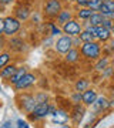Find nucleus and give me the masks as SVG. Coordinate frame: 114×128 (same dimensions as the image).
I'll return each instance as SVG.
<instances>
[{"label":"nucleus","instance_id":"1","mask_svg":"<svg viewBox=\"0 0 114 128\" xmlns=\"http://www.w3.org/2000/svg\"><path fill=\"white\" fill-rule=\"evenodd\" d=\"M80 51H81V56L86 60L97 61L103 54V46H101L100 41L97 40L88 41V43H83L81 47H80Z\"/></svg>","mask_w":114,"mask_h":128},{"label":"nucleus","instance_id":"2","mask_svg":"<svg viewBox=\"0 0 114 128\" xmlns=\"http://www.w3.org/2000/svg\"><path fill=\"white\" fill-rule=\"evenodd\" d=\"M17 104H19V108L22 111H24L26 114H30L39 102L36 100V96L29 94V92H23V94L17 96Z\"/></svg>","mask_w":114,"mask_h":128},{"label":"nucleus","instance_id":"3","mask_svg":"<svg viewBox=\"0 0 114 128\" xmlns=\"http://www.w3.org/2000/svg\"><path fill=\"white\" fill-rule=\"evenodd\" d=\"M61 10H63L61 0H46L43 6V14L50 20H56Z\"/></svg>","mask_w":114,"mask_h":128},{"label":"nucleus","instance_id":"4","mask_svg":"<svg viewBox=\"0 0 114 128\" xmlns=\"http://www.w3.org/2000/svg\"><path fill=\"white\" fill-rule=\"evenodd\" d=\"M22 28V22L19 20L16 16H7L5 17V30L3 34L6 37H13L14 34H17Z\"/></svg>","mask_w":114,"mask_h":128},{"label":"nucleus","instance_id":"5","mask_svg":"<svg viewBox=\"0 0 114 128\" xmlns=\"http://www.w3.org/2000/svg\"><path fill=\"white\" fill-rule=\"evenodd\" d=\"M73 37L67 36V34H63V36H59V38L56 40L54 43V50L60 54L66 56L68 51L73 48Z\"/></svg>","mask_w":114,"mask_h":128},{"label":"nucleus","instance_id":"6","mask_svg":"<svg viewBox=\"0 0 114 128\" xmlns=\"http://www.w3.org/2000/svg\"><path fill=\"white\" fill-rule=\"evenodd\" d=\"M49 108H50V102L46 101V102H39V104L34 107V110L29 114V118L30 121H39V120H43L49 115Z\"/></svg>","mask_w":114,"mask_h":128},{"label":"nucleus","instance_id":"7","mask_svg":"<svg viewBox=\"0 0 114 128\" xmlns=\"http://www.w3.org/2000/svg\"><path fill=\"white\" fill-rule=\"evenodd\" d=\"M61 28H63V34H67V36H70V37L80 36V33L84 30V28H83V24L78 22V18L70 20V22L66 23Z\"/></svg>","mask_w":114,"mask_h":128},{"label":"nucleus","instance_id":"8","mask_svg":"<svg viewBox=\"0 0 114 128\" xmlns=\"http://www.w3.org/2000/svg\"><path fill=\"white\" fill-rule=\"evenodd\" d=\"M37 81V76L34 73H27L24 77L17 82V84H14L13 87L16 91H24V90H27V88L33 87Z\"/></svg>","mask_w":114,"mask_h":128},{"label":"nucleus","instance_id":"9","mask_svg":"<svg viewBox=\"0 0 114 128\" xmlns=\"http://www.w3.org/2000/svg\"><path fill=\"white\" fill-rule=\"evenodd\" d=\"M84 115H86V105L83 104V102L81 104H74L73 111H71V114H70V120H71L76 125H78V124L83 121Z\"/></svg>","mask_w":114,"mask_h":128},{"label":"nucleus","instance_id":"10","mask_svg":"<svg viewBox=\"0 0 114 128\" xmlns=\"http://www.w3.org/2000/svg\"><path fill=\"white\" fill-rule=\"evenodd\" d=\"M111 107V102L107 97H98L96 100V102L91 105V108H93V112H96L97 115L98 114H103L104 111H107Z\"/></svg>","mask_w":114,"mask_h":128},{"label":"nucleus","instance_id":"11","mask_svg":"<svg viewBox=\"0 0 114 128\" xmlns=\"http://www.w3.org/2000/svg\"><path fill=\"white\" fill-rule=\"evenodd\" d=\"M114 37V33L110 30V28H105L103 26H98L97 27V32H96V40L105 44V43H108L110 40H113Z\"/></svg>","mask_w":114,"mask_h":128},{"label":"nucleus","instance_id":"12","mask_svg":"<svg viewBox=\"0 0 114 128\" xmlns=\"http://www.w3.org/2000/svg\"><path fill=\"white\" fill-rule=\"evenodd\" d=\"M73 18H76V14H74L73 10L71 9H63L60 12V14L57 16V18H56V24L60 26V27H63L64 24L68 23V22L73 20Z\"/></svg>","mask_w":114,"mask_h":128},{"label":"nucleus","instance_id":"13","mask_svg":"<svg viewBox=\"0 0 114 128\" xmlns=\"http://www.w3.org/2000/svg\"><path fill=\"white\" fill-rule=\"evenodd\" d=\"M9 47H10V50H13V51H17V53H22V51H26L27 50V44L23 41L22 37H10L9 38Z\"/></svg>","mask_w":114,"mask_h":128},{"label":"nucleus","instance_id":"14","mask_svg":"<svg viewBox=\"0 0 114 128\" xmlns=\"http://www.w3.org/2000/svg\"><path fill=\"white\" fill-rule=\"evenodd\" d=\"M97 98H98V94H97V90H94V88H88L83 92V104L86 107H91L96 102Z\"/></svg>","mask_w":114,"mask_h":128},{"label":"nucleus","instance_id":"15","mask_svg":"<svg viewBox=\"0 0 114 128\" xmlns=\"http://www.w3.org/2000/svg\"><path fill=\"white\" fill-rule=\"evenodd\" d=\"M68 118H70V115L67 114V111L57 110L56 111V114L53 115V122L59 124V125H64V124H67Z\"/></svg>","mask_w":114,"mask_h":128},{"label":"nucleus","instance_id":"16","mask_svg":"<svg viewBox=\"0 0 114 128\" xmlns=\"http://www.w3.org/2000/svg\"><path fill=\"white\" fill-rule=\"evenodd\" d=\"M94 13H96V12H94V10H91L90 7H80V9H77L76 18L81 20V22H87V20H88V18H90Z\"/></svg>","mask_w":114,"mask_h":128},{"label":"nucleus","instance_id":"17","mask_svg":"<svg viewBox=\"0 0 114 128\" xmlns=\"http://www.w3.org/2000/svg\"><path fill=\"white\" fill-rule=\"evenodd\" d=\"M110 64H111V60L107 56H101L100 58L96 61V64H94V70H96L97 73H103Z\"/></svg>","mask_w":114,"mask_h":128},{"label":"nucleus","instance_id":"18","mask_svg":"<svg viewBox=\"0 0 114 128\" xmlns=\"http://www.w3.org/2000/svg\"><path fill=\"white\" fill-rule=\"evenodd\" d=\"M80 57H83L80 48H76V47H73V48L68 51L67 54L64 56V60H66L67 63H71V64H73V63H77L78 60H80Z\"/></svg>","mask_w":114,"mask_h":128},{"label":"nucleus","instance_id":"19","mask_svg":"<svg viewBox=\"0 0 114 128\" xmlns=\"http://www.w3.org/2000/svg\"><path fill=\"white\" fill-rule=\"evenodd\" d=\"M17 70H19V67L16 66V64H7L6 67L2 68V71H0V77L3 78V80H9V78L12 77Z\"/></svg>","mask_w":114,"mask_h":128},{"label":"nucleus","instance_id":"20","mask_svg":"<svg viewBox=\"0 0 114 128\" xmlns=\"http://www.w3.org/2000/svg\"><path fill=\"white\" fill-rule=\"evenodd\" d=\"M27 73H29V71H27V68H26V67H19V70L9 78V80H7V81H9L12 86H14V84H17V82L20 81V80H22V78L24 77Z\"/></svg>","mask_w":114,"mask_h":128},{"label":"nucleus","instance_id":"21","mask_svg":"<svg viewBox=\"0 0 114 128\" xmlns=\"http://www.w3.org/2000/svg\"><path fill=\"white\" fill-rule=\"evenodd\" d=\"M14 16L20 22H24V20H27L30 17V9L26 7V6H20V7H17V9L14 10Z\"/></svg>","mask_w":114,"mask_h":128},{"label":"nucleus","instance_id":"22","mask_svg":"<svg viewBox=\"0 0 114 128\" xmlns=\"http://www.w3.org/2000/svg\"><path fill=\"white\" fill-rule=\"evenodd\" d=\"M88 87H90V81L84 77L78 78L77 81H76V84H74V90L80 91V92H84L86 90H88Z\"/></svg>","mask_w":114,"mask_h":128},{"label":"nucleus","instance_id":"23","mask_svg":"<svg viewBox=\"0 0 114 128\" xmlns=\"http://www.w3.org/2000/svg\"><path fill=\"white\" fill-rule=\"evenodd\" d=\"M104 18L105 17L100 13V12H96V13H94L90 18H88V23H90L91 26H94V27H98V26H103Z\"/></svg>","mask_w":114,"mask_h":128},{"label":"nucleus","instance_id":"24","mask_svg":"<svg viewBox=\"0 0 114 128\" xmlns=\"http://www.w3.org/2000/svg\"><path fill=\"white\" fill-rule=\"evenodd\" d=\"M10 61H12V53L10 51H3L0 54V68H3L7 64H10Z\"/></svg>","mask_w":114,"mask_h":128},{"label":"nucleus","instance_id":"25","mask_svg":"<svg viewBox=\"0 0 114 128\" xmlns=\"http://www.w3.org/2000/svg\"><path fill=\"white\" fill-rule=\"evenodd\" d=\"M49 27H50V36H63V28L57 26L54 23H49Z\"/></svg>","mask_w":114,"mask_h":128},{"label":"nucleus","instance_id":"26","mask_svg":"<svg viewBox=\"0 0 114 128\" xmlns=\"http://www.w3.org/2000/svg\"><path fill=\"white\" fill-rule=\"evenodd\" d=\"M80 38H81V41L83 43H88V41H94L96 40V37L93 36L90 32H87V30H83L81 33H80Z\"/></svg>","mask_w":114,"mask_h":128},{"label":"nucleus","instance_id":"27","mask_svg":"<svg viewBox=\"0 0 114 128\" xmlns=\"http://www.w3.org/2000/svg\"><path fill=\"white\" fill-rule=\"evenodd\" d=\"M70 100H71L73 104H81L83 102V92L74 91L73 94H71V97H70Z\"/></svg>","mask_w":114,"mask_h":128},{"label":"nucleus","instance_id":"28","mask_svg":"<svg viewBox=\"0 0 114 128\" xmlns=\"http://www.w3.org/2000/svg\"><path fill=\"white\" fill-rule=\"evenodd\" d=\"M103 3H104L103 0H90L88 7H90L91 10H94V12H98V9L101 7V4H103Z\"/></svg>","mask_w":114,"mask_h":128},{"label":"nucleus","instance_id":"29","mask_svg":"<svg viewBox=\"0 0 114 128\" xmlns=\"http://www.w3.org/2000/svg\"><path fill=\"white\" fill-rule=\"evenodd\" d=\"M113 73H114V66H111V64H110L108 67H107V68H105L104 71L101 73V77H103V78H108V77L111 78Z\"/></svg>","mask_w":114,"mask_h":128},{"label":"nucleus","instance_id":"30","mask_svg":"<svg viewBox=\"0 0 114 128\" xmlns=\"http://www.w3.org/2000/svg\"><path fill=\"white\" fill-rule=\"evenodd\" d=\"M36 100H37V102H46V101H49V96L46 92H37Z\"/></svg>","mask_w":114,"mask_h":128},{"label":"nucleus","instance_id":"31","mask_svg":"<svg viewBox=\"0 0 114 128\" xmlns=\"http://www.w3.org/2000/svg\"><path fill=\"white\" fill-rule=\"evenodd\" d=\"M113 24H114V20H111V18H104V22H103V27L105 28H110L111 32H113Z\"/></svg>","mask_w":114,"mask_h":128},{"label":"nucleus","instance_id":"32","mask_svg":"<svg viewBox=\"0 0 114 128\" xmlns=\"http://www.w3.org/2000/svg\"><path fill=\"white\" fill-rule=\"evenodd\" d=\"M88 3L90 0H76V7L80 9V7H88Z\"/></svg>","mask_w":114,"mask_h":128},{"label":"nucleus","instance_id":"33","mask_svg":"<svg viewBox=\"0 0 114 128\" xmlns=\"http://www.w3.org/2000/svg\"><path fill=\"white\" fill-rule=\"evenodd\" d=\"M81 44H83V41H81V38L78 36H76V37H73V46L76 47V48H80L81 47Z\"/></svg>","mask_w":114,"mask_h":128},{"label":"nucleus","instance_id":"34","mask_svg":"<svg viewBox=\"0 0 114 128\" xmlns=\"http://www.w3.org/2000/svg\"><path fill=\"white\" fill-rule=\"evenodd\" d=\"M104 4L107 6V9L110 12H114V0H108V2H104Z\"/></svg>","mask_w":114,"mask_h":128},{"label":"nucleus","instance_id":"35","mask_svg":"<svg viewBox=\"0 0 114 128\" xmlns=\"http://www.w3.org/2000/svg\"><path fill=\"white\" fill-rule=\"evenodd\" d=\"M17 128H29V125L23 120H17Z\"/></svg>","mask_w":114,"mask_h":128},{"label":"nucleus","instance_id":"36","mask_svg":"<svg viewBox=\"0 0 114 128\" xmlns=\"http://www.w3.org/2000/svg\"><path fill=\"white\" fill-rule=\"evenodd\" d=\"M14 0H0V4L2 6H9V4H12Z\"/></svg>","mask_w":114,"mask_h":128},{"label":"nucleus","instance_id":"37","mask_svg":"<svg viewBox=\"0 0 114 128\" xmlns=\"http://www.w3.org/2000/svg\"><path fill=\"white\" fill-rule=\"evenodd\" d=\"M46 44H53V36H50L47 40H43V46L46 47Z\"/></svg>","mask_w":114,"mask_h":128},{"label":"nucleus","instance_id":"38","mask_svg":"<svg viewBox=\"0 0 114 128\" xmlns=\"http://www.w3.org/2000/svg\"><path fill=\"white\" fill-rule=\"evenodd\" d=\"M56 111H57V110H56L54 105H50V108H49V115H54Z\"/></svg>","mask_w":114,"mask_h":128},{"label":"nucleus","instance_id":"39","mask_svg":"<svg viewBox=\"0 0 114 128\" xmlns=\"http://www.w3.org/2000/svg\"><path fill=\"white\" fill-rule=\"evenodd\" d=\"M2 128H13V125H12V122H10V121H6V122L2 125Z\"/></svg>","mask_w":114,"mask_h":128},{"label":"nucleus","instance_id":"40","mask_svg":"<svg viewBox=\"0 0 114 128\" xmlns=\"http://www.w3.org/2000/svg\"><path fill=\"white\" fill-rule=\"evenodd\" d=\"M33 22H36V23H39V22H40V16H39L37 13L33 14Z\"/></svg>","mask_w":114,"mask_h":128},{"label":"nucleus","instance_id":"41","mask_svg":"<svg viewBox=\"0 0 114 128\" xmlns=\"http://www.w3.org/2000/svg\"><path fill=\"white\" fill-rule=\"evenodd\" d=\"M110 46H111V50H113V53H114V38L111 40V43H110Z\"/></svg>","mask_w":114,"mask_h":128},{"label":"nucleus","instance_id":"42","mask_svg":"<svg viewBox=\"0 0 114 128\" xmlns=\"http://www.w3.org/2000/svg\"><path fill=\"white\" fill-rule=\"evenodd\" d=\"M63 2H66V3H68V4H70V3H76V0H63Z\"/></svg>","mask_w":114,"mask_h":128},{"label":"nucleus","instance_id":"43","mask_svg":"<svg viewBox=\"0 0 114 128\" xmlns=\"http://www.w3.org/2000/svg\"><path fill=\"white\" fill-rule=\"evenodd\" d=\"M60 128H71V125H67V124H64V125H61Z\"/></svg>","mask_w":114,"mask_h":128},{"label":"nucleus","instance_id":"44","mask_svg":"<svg viewBox=\"0 0 114 128\" xmlns=\"http://www.w3.org/2000/svg\"><path fill=\"white\" fill-rule=\"evenodd\" d=\"M110 102H111V107L114 108V100H110Z\"/></svg>","mask_w":114,"mask_h":128},{"label":"nucleus","instance_id":"45","mask_svg":"<svg viewBox=\"0 0 114 128\" xmlns=\"http://www.w3.org/2000/svg\"><path fill=\"white\" fill-rule=\"evenodd\" d=\"M111 66H114V58H113V60H111Z\"/></svg>","mask_w":114,"mask_h":128},{"label":"nucleus","instance_id":"46","mask_svg":"<svg viewBox=\"0 0 114 128\" xmlns=\"http://www.w3.org/2000/svg\"><path fill=\"white\" fill-rule=\"evenodd\" d=\"M111 80H113V81H114V73H113V76H111Z\"/></svg>","mask_w":114,"mask_h":128},{"label":"nucleus","instance_id":"47","mask_svg":"<svg viewBox=\"0 0 114 128\" xmlns=\"http://www.w3.org/2000/svg\"><path fill=\"white\" fill-rule=\"evenodd\" d=\"M113 33H114V24H113Z\"/></svg>","mask_w":114,"mask_h":128},{"label":"nucleus","instance_id":"48","mask_svg":"<svg viewBox=\"0 0 114 128\" xmlns=\"http://www.w3.org/2000/svg\"><path fill=\"white\" fill-rule=\"evenodd\" d=\"M103 2H108V0H103Z\"/></svg>","mask_w":114,"mask_h":128},{"label":"nucleus","instance_id":"49","mask_svg":"<svg viewBox=\"0 0 114 128\" xmlns=\"http://www.w3.org/2000/svg\"><path fill=\"white\" fill-rule=\"evenodd\" d=\"M113 38H114V37H113Z\"/></svg>","mask_w":114,"mask_h":128}]
</instances>
